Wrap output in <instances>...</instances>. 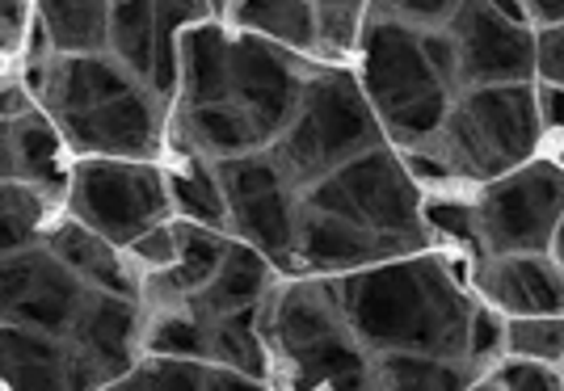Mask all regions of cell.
I'll use <instances>...</instances> for the list:
<instances>
[{
    "instance_id": "cell-1",
    "label": "cell",
    "mask_w": 564,
    "mask_h": 391,
    "mask_svg": "<svg viewBox=\"0 0 564 391\" xmlns=\"http://www.w3.org/2000/svg\"><path fill=\"white\" fill-rule=\"evenodd\" d=\"M346 328L371 358L425 354L468 362L471 316L480 303L438 253H413L383 261L358 274L333 278Z\"/></svg>"
},
{
    "instance_id": "cell-2",
    "label": "cell",
    "mask_w": 564,
    "mask_h": 391,
    "mask_svg": "<svg viewBox=\"0 0 564 391\" xmlns=\"http://www.w3.org/2000/svg\"><path fill=\"white\" fill-rule=\"evenodd\" d=\"M362 68L358 85L367 106L376 110L379 131L400 143L404 152H417L443 131L451 115L455 93L434 76L422 51V34L400 25L383 13V4H367V25H362Z\"/></svg>"
},
{
    "instance_id": "cell-3",
    "label": "cell",
    "mask_w": 564,
    "mask_h": 391,
    "mask_svg": "<svg viewBox=\"0 0 564 391\" xmlns=\"http://www.w3.org/2000/svg\"><path fill=\"white\" fill-rule=\"evenodd\" d=\"M371 148H383V131L358 76L350 68H316L307 76L300 110L270 156L279 161L286 182L304 194Z\"/></svg>"
},
{
    "instance_id": "cell-4",
    "label": "cell",
    "mask_w": 564,
    "mask_h": 391,
    "mask_svg": "<svg viewBox=\"0 0 564 391\" xmlns=\"http://www.w3.org/2000/svg\"><path fill=\"white\" fill-rule=\"evenodd\" d=\"M540 131L543 122L531 85L468 89L451 101V115L434 143H425L417 152H430L447 169V177L494 185L522 164H531V152L540 148Z\"/></svg>"
},
{
    "instance_id": "cell-5",
    "label": "cell",
    "mask_w": 564,
    "mask_h": 391,
    "mask_svg": "<svg viewBox=\"0 0 564 391\" xmlns=\"http://www.w3.org/2000/svg\"><path fill=\"white\" fill-rule=\"evenodd\" d=\"M300 207L350 219L358 228L409 245L413 253L430 249V231L422 224V194L388 143L362 152L358 161L341 164L333 177L304 189Z\"/></svg>"
},
{
    "instance_id": "cell-6",
    "label": "cell",
    "mask_w": 564,
    "mask_h": 391,
    "mask_svg": "<svg viewBox=\"0 0 564 391\" xmlns=\"http://www.w3.org/2000/svg\"><path fill=\"white\" fill-rule=\"evenodd\" d=\"M64 215L101 240H110L115 249H127L143 231L173 219L165 169L152 161L80 156V161H72Z\"/></svg>"
},
{
    "instance_id": "cell-7",
    "label": "cell",
    "mask_w": 564,
    "mask_h": 391,
    "mask_svg": "<svg viewBox=\"0 0 564 391\" xmlns=\"http://www.w3.org/2000/svg\"><path fill=\"white\" fill-rule=\"evenodd\" d=\"M215 177L228 203V236L258 249L274 270L295 274V228H300V189L270 152L219 161Z\"/></svg>"
},
{
    "instance_id": "cell-8",
    "label": "cell",
    "mask_w": 564,
    "mask_h": 391,
    "mask_svg": "<svg viewBox=\"0 0 564 391\" xmlns=\"http://www.w3.org/2000/svg\"><path fill=\"white\" fill-rule=\"evenodd\" d=\"M485 257L547 253L564 219V169L552 161H531L485 189L480 207Z\"/></svg>"
},
{
    "instance_id": "cell-9",
    "label": "cell",
    "mask_w": 564,
    "mask_h": 391,
    "mask_svg": "<svg viewBox=\"0 0 564 391\" xmlns=\"http://www.w3.org/2000/svg\"><path fill=\"white\" fill-rule=\"evenodd\" d=\"M304 55L282 51V46L253 39V34H232L228 51V106L253 122L265 148H274L279 135L291 127L300 110V97L307 85Z\"/></svg>"
},
{
    "instance_id": "cell-10",
    "label": "cell",
    "mask_w": 564,
    "mask_h": 391,
    "mask_svg": "<svg viewBox=\"0 0 564 391\" xmlns=\"http://www.w3.org/2000/svg\"><path fill=\"white\" fill-rule=\"evenodd\" d=\"M459 59V93L527 85L535 76V39L527 25L510 22L497 4H459L447 25Z\"/></svg>"
},
{
    "instance_id": "cell-11",
    "label": "cell",
    "mask_w": 564,
    "mask_h": 391,
    "mask_svg": "<svg viewBox=\"0 0 564 391\" xmlns=\"http://www.w3.org/2000/svg\"><path fill=\"white\" fill-rule=\"evenodd\" d=\"M68 143L72 161L101 156V161H152L165 148L169 106L152 89H131L118 101H106L89 115H72L55 122Z\"/></svg>"
},
{
    "instance_id": "cell-12",
    "label": "cell",
    "mask_w": 564,
    "mask_h": 391,
    "mask_svg": "<svg viewBox=\"0 0 564 391\" xmlns=\"http://www.w3.org/2000/svg\"><path fill=\"white\" fill-rule=\"evenodd\" d=\"M18 72H22L30 101L51 122L89 115L106 101L127 97L131 89H143L115 55H43V59H22Z\"/></svg>"
},
{
    "instance_id": "cell-13",
    "label": "cell",
    "mask_w": 564,
    "mask_h": 391,
    "mask_svg": "<svg viewBox=\"0 0 564 391\" xmlns=\"http://www.w3.org/2000/svg\"><path fill=\"white\" fill-rule=\"evenodd\" d=\"M0 391H110V383L64 337L0 324Z\"/></svg>"
},
{
    "instance_id": "cell-14",
    "label": "cell",
    "mask_w": 564,
    "mask_h": 391,
    "mask_svg": "<svg viewBox=\"0 0 564 391\" xmlns=\"http://www.w3.org/2000/svg\"><path fill=\"white\" fill-rule=\"evenodd\" d=\"M397 257H413V249L400 245V240L379 236V231L358 228L350 219L300 207L295 274L346 278V274H358V270H371V265H383V261H397Z\"/></svg>"
},
{
    "instance_id": "cell-15",
    "label": "cell",
    "mask_w": 564,
    "mask_h": 391,
    "mask_svg": "<svg viewBox=\"0 0 564 391\" xmlns=\"http://www.w3.org/2000/svg\"><path fill=\"white\" fill-rule=\"evenodd\" d=\"M72 346L94 362L97 374L115 391L143 358V303L94 291L72 328Z\"/></svg>"
},
{
    "instance_id": "cell-16",
    "label": "cell",
    "mask_w": 564,
    "mask_h": 391,
    "mask_svg": "<svg viewBox=\"0 0 564 391\" xmlns=\"http://www.w3.org/2000/svg\"><path fill=\"white\" fill-rule=\"evenodd\" d=\"M476 286L510 321L564 316V270L543 253L485 257L476 270Z\"/></svg>"
},
{
    "instance_id": "cell-17",
    "label": "cell",
    "mask_w": 564,
    "mask_h": 391,
    "mask_svg": "<svg viewBox=\"0 0 564 391\" xmlns=\"http://www.w3.org/2000/svg\"><path fill=\"white\" fill-rule=\"evenodd\" d=\"M47 253L80 278L89 291L101 295H118V300H140L143 303V274L127 261L122 249H115L110 240L94 236L89 228H80L76 219L59 215L47 231Z\"/></svg>"
},
{
    "instance_id": "cell-18",
    "label": "cell",
    "mask_w": 564,
    "mask_h": 391,
    "mask_svg": "<svg viewBox=\"0 0 564 391\" xmlns=\"http://www.w3.org/2000/svg\"><path fill=\"white\" fill-rule=\"evenodd\" d=\"M228 51L232 34L219 22H198L177 39V101L173 106H224L228 101Z\"/></svg>"
},
{
    "instance_id": "cell-19",
    "label": "cell",
    "mask_w": 564,
    "mask_h": 391,
    "mask_svg": "<svg viewBox=\"0 0 564 391\" xmlns=\"http://www.w3.org/2000/svg\"><path fill=\"white\" fill-rule=\"evenodd\" d=\"M270 291H274V265H270L258 249L232 240L224 265H219L212 282L189 300V307L203 312L207 321H219V316H236V312L261 307V303L270 300Z\"/></svg>"
},
{
    "instance_id": "cell-20",
    "label": "cell",
    "mask_w": 564,
    "mask_h": 391,
    "mask_svg": "<svg viewBox=\"0 0 564 391\" xmlns=\"http://www.w3.org/2000/svg\"><path fill=\"white\" fill-rule=\"evenodd\" d=\"M13 169H18L22 185H34V189L51 194L55 203H64L72 152L64 135H59V127L43 110H30V115L13 122Z\"/></svg>"
},
{
    "instance_id": "cell-21",
    "label": "cell",
    "mask_w": 564,
    "mask_h": 391,
    "mask_svg": "<svg viewBox=\"0 0 564 391\" xmlns=\"http://www.w3.org/2000/svg\"><path fill=\"white\" fill-rule=\"evenodd\" d=\"M34 22L51 55H110V4L101 0H47L34 4Z\"/></svg>"
},
{
    "instance_id": "cell-22",
    "label": "cell",
    "mask_w": 564,
    "mask_h": 391,
    "mask_svg": "<svg viewBox=\"0 0 564 391\" xmlns=\"http://www.w3.org/2000/svg\"><path fill=\"white\" fill-rule=\"evenodd\" d=\"M143 358L203 362L212 367V321L189 303L143 307Z\"/></svg>"
},
{
    "instance_id": "cell-23",
    "label": "cell",
    "mask_w": 564,
    "mask_h": 391,
    "mask_svg": "<svg viewBox=\"0 0 564 391\" xmlns=\"http://www.w3.org/2000/svg\"><path fill=\"white\" fill-rule=\"evenodd\" d=\"M224 13H232L228 22L240 34H253L265 43L295 51V55H312L316 51V4H300V0H245V4H228Z\"/></svg>"
},
{
    "instance_id": "cell-24",
    "label": "cell",
    "mask_w": 564,
    "mask_h": 391,
    "mask_svg": "<svg viewBox=\"0 0 564 391\" xmlns=\"http://www.w3.org/2000/svg\"><path fill=\"white\" fill-rule=\"evenodd\" d=\"M485 370L464 358H425V354H383L371 358L376 391H471Z\"/></svg>"
},
{
    "instance_id": "cell-25",
    "label": "cell",
    "mask_w": 564,
    "mask_h": 391,
    "mask_svg": "<svg viewBox=\"0 0 564 391\" xmlns=\"http://www.w3.org/2000/svg\"><path fill=\"white\" fill-rule=\"evenodd\" d=\"M64 215V203L22 182H0V257L43 249L51 224Z\"/></svg>"
},
{
    "instance_id": "cell-26",
    "label": "cell",
    "mask_w": 564,
    "mask_h": 391,
    "mask_svg": "<svg viewBox=\"0 0 564 391\" xmlns=\"http://www.w3.org/2000/svg\"><path fill=\"white\" fill-rule=\"evenodd\" d=\"M169 203L173 215L198 224V228L228 231V203H224V185L215 177V164L203 156H177V164L165 173Z\"/></svg>"
},
{
    "instance_id": "cell-27",
    "label": "cell",
    "mask_w": 564,
    "mask_h": 391,
    "mask_svg": "<svg viewBox=\"0 0 564 391\" xmlns=\"http://www.w3.org/2000/svg\"><path fill=\"white\" fill-rule=\"evenodd\" d=\"M212 367L249 374L258 383L270 379V349L261 337V307L212 321Z\"/></svg>"
},
{
    "instance_id": "cell-28",
    "label": "cell",
    "mask_w": 564,
    "mask_h": 391,
    "mask_svg": "<svg viewBox=\"0 0 564 391\" xmlns=\"http://www.w3.org/2000/svg\"><path fill=\"white\" fill-rule=\"evenodd\" d=\"M110 55L131 72V80L148 89L156 64V4L122 0L110 4Z\"/></svg>"
},
{
    "instance_id": "cell-29",
    "label": "cell",
    "mask_w": 564,
    "mask_h": 391,
    "mask_svg": "<svg viewBox=\"0 0 564 391\" xmlns=\"http://www.w3.org/2000/svg\"><path fill=\"white\" fill-rule=\"evenodd\" d=\"M506 354L535 367H561L564 362V316H527L506 321Z\"/></svg>"
},
{
    "instance_id": "cell-30",
    "label": "cell",
    "mask_w": 564,
    "mask_h": 391,
    "mask_svg": "<svg viewBox=\"0 0 564 391\" xmlns=\"http://www.w3.org/2000/svg\"><path fill=\"white\" fill-rule=\"evenodd\" d=\"M362 25H367V4L354 0H325L316 4V51L321 59H346L362 43Z\"/></svg>"
},
{
    "instance_id": "cell-31",
    "label": "cell",
    "mask_w": 564,
    "mask_h": 391,
    "mask_svg": "<svg viewBox=\"0 0 564 391\" xmlns=\"http://www.w3.org/2000/svg\"><path fill=\"white\" fill-rule=\"evenodd\" d=\"M115 391H207L203 362H173V358H140Z\"/></svg>"
},
{
    "instance_id": "cell-32",
    "label": "cell",
    "mask_w": 564,
    "mask_h": 391,
    "mask_svg": "<svg viewBox=\"0 0 564 391\" xmlns=\"http://www.w3.org/2000/svg\"><path fill=\"white\" fill-rule=\"evenodd\" d=\"M422 224H425V231H438V236H447L451 245H459V249H471L476 257H485V240H480L476 207L434 198V203H422Z\"/></svg>"
},
{
    "instance_id": "cell-33",
    "label": "cell",
    "mask_w": 564,
    "mask_h": 391,
    "mask_svg": "<svg viewBox=\"0 0 564 391\" xmlns=\"http://www.w3.org/2000/svg\"><path fill=\"white\" fill-rule=\"evenodd\" d=\"M122 253H127V261H131L143 278H156V274H165V270H173V261H177V228H173V219L161 224V228L143 231L140 240L127 245Z\"/></svg>"
},
{
    "instance_id": "cell-34",
    "label": "cell",
    "mask_w": 564,
    "mask_h": 391,
    "mask_svg": "<svg viewBox=\"0 0 564 391\" xmlns=\"http://www.w3.org/2000/svg\"><path fill=\"white\" fill-rule=\"evenodd\" d=\"M459 4H447V0H397V4H383L388 18H397L400 25L417 30V34H434V30H447L451 18H455Z\"/></svg>"
},
{
    "instance_id": "cell-35",
    "label": "cell",
    "mask_w": 564,
    "mask_h": 391,
    "mask_svg": "<svg viewBox=\"0 0 564 391\" xmlns=\"http://www.w3.org/2000/svg\"><path fill=\"white\" fill-rule=\"evenodd\" d=\"M489 388L494 391H564V383L556 379V370L552 367H535V362H501L494 370V379H489Z\"/></svg>"
},
{
    "instance_id": "cell-36",
    "label": "cell",
    "mask_w": 564,
    "mask_h": 391,
    "mask_svg": "<svg viewBox=\"0 0 564 391\" xmlns=\"http://www.w3.org/2000/svg\"><path fill=\"white\" fill-rule=\"evenodd\" d=\"M30 25H34V4L0 0V59H4V64H9V59H22Z\"/></svg>"
},
{
    "instance_id": "cell-37",
    "label": "cell",
    "mask_w": 564,
    "mask_h": 391,
    "mask_svg": "<svg viewBox=\"0 0 564 391\" xmlns=\"http://www.w3.org/2000/svg\"><path fill=\"white\" fill-rule=\"evenodd\" d=\"M535 72L552 89H564V25L543 30L535 39Z\"/></svg>"
},
{
    "instance_id": "cell-38",
    "label": "cell",
    "mask_w": 564,
    "mask_h": 391,
    "mask_svg": "<svg viewBox=\"0 0 564 391\" xmlns=\"http://www.w3.org/2000/svg\"><path fill=\"white\" fill-rule=\"evenodd\" d=\"M30 110H39L34 101H30V93L22 85V72L9 68L4 59H0V122H18L22 115Z\"/></svg>"
},
{
    "instance_id": "cell-39",
    "label": "cell",
    "mask_w": 564,
    "mask_h": 391,
    "mask_svg": "<svg viewBox=\"0 0 564 391\" xmlns=\"http://www.w3.org/2000/svg\"><path fill=\"white\" fill-rule=\"evenodd\" d=\"M207 391H265V383L224 367H207Z\"/></svg>"
},
{
    "instance_id": "cell-40",
    "label": "cell",
    "mask_w": 564,
    "mask_h": 391,
    "mask_svg": "<svg viewBox=\"0 0 564 391\" xmlns=\"http://www.w3.org/2000/svg\"><path fill=\"white\" fill-rule=\"evenodd\" d=\"M535 106H540V122L543 127H552V131H564V89H547L535 97Z\"/></svg>"
},
{
    "instance_id": "cell-41",
    "label": "cell",
    "mask_w": 564,
    "mask_h": 391,
    "mask_svg": "<svg viewBox=\"0 0 564 391\" xmlns=\"http://www.w3.org/2000/svg\"><path fill=\"white\" fill-rule=\"evenodd\" d=\"M0 182H18V169H13V122H0Z\"/></svg>"
},
{
    "instance_id": "cell-42",
    "label": "cell",
    "mask_w": 564,
    "mask_h": 391,
    "mask_svg": "<svg viewBox=\"0 0 564 391\" xmlns=\"http://www.w3.org/2000/svg\"><path fill=\"white\" fill-rule=\"evenodd\" d=\"M527 13H535L543 30H556L564 25V0H535V4H527Z\"/></svg>"
},
{
    "instance_id": "cell-43",
    "label": "cell",
    "mask_w": 564,
    "mask_h": 391,
    "mask_svg": "<svg viewBox=\"0 0 564 391\" xmlns=\"http://www.w3.org/2000/svg\"><path fill=\"white\" fill-rule=\"evenodd\" d=\"M552 249H556V265L564 270V219H561V228H556V240H552Z\"/></svg>"
},
{
    "instance_id": "cell-44",
    "label": "cell",
    "mask_w": 564,
    "mask_h": 391,
    "mask_svg": "<svg viewBox=\"0 0 564 391\" xmlns=\"http://www.w3.org/2000/svg\"><path fill=\"white\" fill-rule=\"evenodd\" d=\"M471 391H494V388H489V383H476V388H471Z\"/></svg>"
}]
</instances>
